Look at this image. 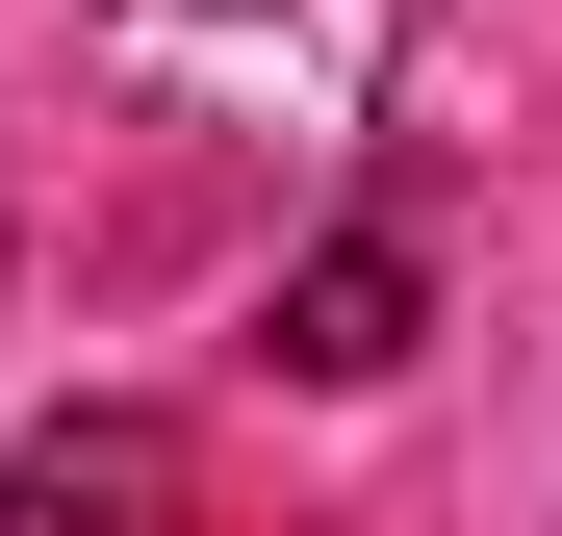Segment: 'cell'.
<instances>
[{
	"instance_id": "obj_1",
	"label": "cell",
	"mask_w": 562,
	"mask_h": 536,
	"mask_svg": "<svg viewBox=\"0 0 562 536\" xmlns=\"http://www.w3.org/2000/svg\"><path fill=\"white\" fill-rule=\"evenodd\" d=\"M205 460H179V409H52L26 460H0V536H179Z\"/></svg>"
},
{
	"instance_id": "obj_2",
	"label": "cell",
	"mask_w": 562,
	"mask_h": 536,
	"mask_svg": "<svg viewBox=\"0 0 562 536\" xmlns=\"http://www.w3.org/2000/svg\"><path fill=\"white\" fill-rule=\"evenodd\" d=\"M409 332H435V255H409V230H307V255H281V332H256V357H281V384H384Z\"/></svg>"
}]
</instances>
